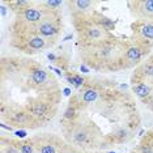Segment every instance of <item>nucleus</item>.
<instances>
[{"label": "nucleus", "mask_w": 153, "mask_h": 153, "mask_svg": "<svg viewBox=\"0 0 153 153\" xmlns=\"http://www.w3.org/2000/svg\"><path fill=\"white\" fill-rule=\"evenodd\" d=\"M38 32L45 37H51V36H55V34L58 33V27L54 26L51 22H43L39 25V27H38Z\"/></svg>", "instance_id": "nucleus-1"}, {"label": "nucleus", "mask_w": 153, "mask_h": 153, "mask_svg": "<svg viewBox=\"0 0 153 153\" xmlns=\"http://www.w3.org/2000/svg\"><path fill=\"white\" fill-rule=\"evenodd\" d=\"M41 17H42V13L38 11V9L26 8L25 11H24V19H25L27 22H37L41 20Z\"/></svg>", "instance_id": "nucleus-2"}, {"label": "nucleus", "mask_w": 153, "mask_h": 153, "mask_svg": "<svg viewBox=\"0 0 153 153\" xmlns=\"http://www.w3.org/2000/svg\"><path fill=\"white\" fill-rule=\"evenodd\" d=\"M141 54H143L141 48L131 47V48H128L127 50V59L128 60H131V62H137L139 59L141 58Z\"/></svg>", "instance_id": "nucleus-3"}, {"label": "nucleus", "mask_w": 153, "mask_h": 153, "mask_svg": "<svg viewBox=\"0 0 153 153\" xmlns=\"http://www.w3.org/2000/svg\"><path fill=\"white\" fill-rule=\"evenodd\" d=\"M32 79L36 84H42V82H45V80L47 79V74L43 69H36V71L33 72Z\"/></svg>", "instance_id": "nucleus-4"}, {"label": "nucleus", "mask_w": 153, "mask_h": 153, "mask_svg": "<svg viewBox=\"0 0 153 153\" xmlns=\"http://www.w3.org/2000/svg\"><path fill=\"white\" fill-rule=\"evenodd\" d=\"M47 111V106L45 103H36L32 107V114L34 117H43Z\"/></svg>", "instance_id": "nucleus-5"}, {"label": "nucleus", "mask_w": 153, "mask_h": 153, "mask_svg": "<svg viewBox=\"0 0 153 153\" xmlns=\"http://www.w3.org/2000/svg\"><path fill=\"white\" fill-rule=\"evenodd\" d=\"M30 48H34V50H41V48L45 47V41L41 37H34L32 39H29L27 42Z\"/></svg>", "instance_id": "nucleus-6"}, {"label": "nucleus", "mask_w": 153, "mask_h": 153, "mask_svg": "<svg viewBox=\"0 0 153 153\" xmlns=\"http://www.w3.org/2000/svg\"><path fill=\"white\" fill-rule=\"evenodd\" d=\"M134 92L136 93V94L139 97H145V96H148L149 94V88L147 85H144V84H137V85H134Z\"/></svg>", "instance_id": "nucleus-7"}, {"label": "nucleus", "mask_w": 153, "mask_h": 153, "mask_svg": "<svg viewBox=\"0 0 153 153\" xmlns=\"http://www.w3.org/2000/svg\"><path fill=\"white\" fill-rule=\"evenodd\" d=\"M97 97H98V93H97V90H94V89L85 90L84 94H82V98H84L85 102H93V101L97 100Z\"/></svg>", "instance_id": "nucleus-8"}, {"label": "nucleus", "mask_w": 153, "mask_h": 153, "mask_svg": "<svg viewBox=\"0 0 153 153\" xmlns=\"http://www.w3.org/2000/svg\"><path fill=\"white\" fill-rule=\"evenodd\" d=\"M141 5V11L145 15H153V0H148V1H143L140 3Z\"/></svg>", "instance_id": "nucleus-9"}, {"label": "nucleus", "mask_w": 153, "mask_h": 153, "mask_svg": "<svg viewBox=\"0 0 153 153\" xmlns=\"http://www.w3.org/2000/svg\"><path fill=\"white\" fill-rule=\"evenodd\" d=\"M141 33H143V36H144L145 38L153 39V25H151V24H148V25L143 26Z\"/></svg>", "instance_id": "nucleus-10"}, {"label": "nucleus", "mask_w": 153, "mask_h": 153, "mask_svg": "<svg viewBox=\"0 0 153 153\" xmlns=\"http://www.w3.org/2000/svg\"><path fill=\"white\" fill-rule=\"evenodd\" d=\"M93 3L92 1H85V0H80V1H75V5L79 9H81V11H85V9H88L90 5H92Z\"/></svg>", "instance_id": "nucleus-11"}, {"label": "nucleus", "mask_w": 153, "mask_h": 153, "mask_svg": "<svg viewBox=\"0 0 153 153\" xmlns=\"http://www.w3.org/2000/svg\"><path fill=\"white\" fill-rule=\"evenodd\" d=\"M13 119H15L16 123H19V124H24V123H26L27 118H26V115H25L24 113H17V114H15Z\"/></svg>", "instance_id": "nucleus-12"}, {"label": "nucleus", "mask_w": 153, "mask_h": 153, "mask_svg": "<svg viewBox=\"0 0 153 153\" xmlns=\"http://www.w3.org/2000/svg\"><path fill=\"white\" fill-rule=\"evenodd\" d=\"M101 24H102L103 26L106 27L107 30H111V29H114V22L111 21V20H109V19H106V17H101Z\"/></svg>", "instance_id": "nucleus-13"}, {"label": "nucleus", "mask_w": 153, "mask_h": 153, "mask_svg": "<svg viewBox=\"0 0 153 153\" xmlns=\"http://www.w3.org/2000/svg\"><path fill=\"white\" fill-rule=\"evenodd\" d=\"M39 153H56V152H55L54 145L46 144V145H42V147L39 148Z\"/></svg>", "instance_id": "nucleus-14"}, {"label": "nucleus", "mask_w": 153, "mask_h": 153, "mask_svg": "<svg viewBox=\"0 0 153 153\" xmlns=\"http://www.w3.org/2000/svg\"><path fill=\"white\" fill-rule=\"evenodd\" d=\"M86 33H88V37L93 38V39H94V38H101V36H102L100 32V29H89Z\"/></svg>", "instance_id": "nucleus-15"}, {"label": "nucleus", "mask_w": 153, "mask_h": 153, "mask_svg": "<svg viewBox=\"0 0 153 153\" xmlns=\"http://www.w3.org/2000/svg\"><path fill=\"white\" fill-rule=\"evenodd\" d=\"M20 151L21 153H33V147L27 143H24V144H20Z\"/></svg>", "instance_id": "nucleus-16"}, {"label": "nucleus", "mask_w": 153, "mask_h": 153, "mask_svg": "<svg viewBox=\"0 0 153 153\" xmlns=\"http://www.w3.org/2000/svg\"><path fill=\"white\" fill-rule=\"evenodd\" d=\"M68 80H69V81H71L75 86H80V85L82 84V82H84V80H82L81 76H77V75L74 76V77H69Z\"/></svg>", "instance_id": "nucleus-17"}, {"label": "nucleus", "mask_w": 153, "mask_h": 153, "mask_svg": "<svg viewBox=\"0 0 153 153\" xmlns=\"http://www.w3.org/2000/svg\"><path fill=\"white\" fill-rule=\"evenodd\" d=\"M86 139V135H85V132L84 131H79V132H76L75 134V140L76 141H79V143H82Z\"/></svg>", "instance_id": "nucleus-18"}, {"label": "nucleus", "mask_w": 153, "mask_h": 153, "mask_svg": "<svg viewBox=\"0 0 153 153\" xmlns=\"http://www.w3.org/2000/svg\"><path fill=\"white\" fill-rule=\"evenodd\" d=\"M46 5L51 7V8H56V7L62 5V1H58V0H51V1H46Z\"/></svg>", "instance_id": "nucleus-19"}, {"label": "nucleus", "mask_w": 153, "mask_h": 153, "mask_svg": "<svg viewBox=\"0 0 153 153\" xmlns=\"http://www.w3.org/2000/svg\"><path fill=\"white\" fill-rule=\"evenodd\" d=\"M74 115H75V109H74V107H68V109L65 110L64 117H65V118H68V119H69V118H72Z\"/></svg>", "instance_id": "nucleus-20"}, {"label": "nucleus", "mask_w": 153, "mask_h": 153, "mask_svg": "<svg viewBox=\"0 0 153 153\" xmlns=\"http://www.w3.org/2000/svg\"><path fill=\"white\" fill-rule=\"evenodd\" d=\"M145 74L148 76H153V65H147L145 67Z\"/></svg>", "instance_id": "nucleus-21"}, {"label": "nucleus", "mask_w": 153, "mask_h": 153, "mask_svg": "<svg viewBox=\"0 0 153 153\" xmlns=\"http://www.w3.org/2000/svg\"><path fill=\"white\" fill-rule=\"evenodd\" d=\"M7 153H20V152L17 151L16 148H13V147H9L8 149H7Z\"/></svg>", "instance_id": "nucleus-22"}, {"label": "nucleus", "mask_w": 153, "mask_h": 153, "mask_svg": "<svg viewBox=\"0 0 153 153\" xmlns=\"http://www.w3.org/2000/svg\"><path fill=\"white\" fill-rule=\"evenodd\" d=\"M81 71H82V72H85V74H86V72H88V68H86L85 65H81Z\"/></svg>", "instance_id": "nucleus-23"}, {"label": "nucleus", "mask_w": 153, "mask_h": 153, "mask_svg": "<svg viewBox=\"0 0 153 153\" xmlns=\"http://www.w3.org/2000/svg\"><path fill=\"white\" fill-rule=\"evenodd\" d=\"M17 136H21V137L25 136V132H22V131L21 132H17Z\"/></svg>", "instance_id": "nucleus-24"}, {"label": "nucleus", "mask_w": 153, "mask_h": 153, "mask_svg": "<svg viewBox=\"0 0 153 153\" xmlns=\"http://www.w3.org/2000/svg\"><path fill=\"white\" fill-rule=\"evenodd\" d=\"M48 59H50V60H54V59H55V56H54L53 54H48Z\"/></svg>", "instance_id": "nucleus-25"}, {"label": "nucleus", "mask_w": 153, "mask_h": 153, "mask_svg": "<svg viewBox=\"0 0 153 153\" xmlns=\"http://www.w3.org/2000/svg\"><path fill=\"white\" fill-rule=\"evenodd\" d=\"M1 15H3V16L5 15V8H4V7H1Z\"/></svg>", "instance_id": "nucleus-26"}, {"label": "nucleus", "mask_w": 153, "mask_h": 153, "mask_svg": "<svg viewBox=\"0 0 153 153\" xmlns=\"http://www.w3.org/2000/svg\"><path fill=\"white\" fill-rule=\"evenodd\" d=\"M64 94H65V96L69 94V89H64Z\"/></svg>", "instance_id": "nucleus-27"}, {"label": "nucleus", "mask_w": 153, "mask_h": 153, "mask_svg": "<svg viewBox=\"0 0 153 153\" xmlns=\"http://www.w3.org/2000/svg\"><path fill=\"white\" fill-rule=\"evenodd\" d=\"M110 153H113V152H110Z\"/></svg>", "instance_id": "nucleus-28"}]
</instances>
